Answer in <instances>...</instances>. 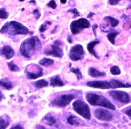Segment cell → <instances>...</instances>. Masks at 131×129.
Wrapping results in <instances>:
<instances>
[{
	"label": "cell",
	"mask_w": 131,
	"mask_h": 129,
	"mask_svg": "<svg viewBox=\"0 0 131 129\" xmlns=\"http://www.w3.org/2000/svg\"><path fill=\"white\" fill-rule=\"evenodd\" d=\"M97 27V25L96 24H94L92 26V29L93 31V33L95 36H96V33H95V29Z\"/></svg>",
	"instance_id": "obj_35"
},
{
	"label": "cell",
	"mask_w": 131,
	"mask_h": 129,
	"mask_svg": "<svg viewBox=\"0 0 131 129\" xmlns=\"http://www.w3.org/2000/svg\"><path fill=\"white\" fill-rule=\"evenodd\" d=\"M61 44V43L59 41L56 40L54 42V44L52 45L51 50L46 51V54L48 55H52L56 57L61 58L63 55V51L60 47Z\"/></svg>",
	"instance_id": "obj_10"
},
{
	"label": "cell",
	"mask_w": 131,
	"mask_h": 129,
	"mask_svg": "<svg viewBox=\"0 0 131 129\" xmlns=\"http://www.w3.org/2000/svg\"><path fill=\"white\" fill-rule=\"evenodd\" d=\"M50 85L52 87H62L64 85L63 82L61 80V78L58 75H57L54 77L50 79Z\"/></svg>",
	"instance_id": "obj_13"
},
{
	"label": "cell",
	"mask_w": 131,
	"mask_h": 129,
	"mask_svg": "<svg viewBox=\"0 0 131 129\" xmlns=\"http://www.w3.org/2000/svg\"><path fill=\"white\" fill-rule=\"evenodd\" d=\"M110 94L114 100L124 103H128L130 101L129 95L124 91L119 90L112 91L110 92Z\"/></svg>",
	"instance_id": "obj_8"
},
{
	"label": "cell",
	"mask_w": 131,
	"mask_h": 129,
	"mask_svg": "<svg viewBox=\"0 0 131 129\" xmlns=\"http://www.w3.org/2000/svg\"><path fill=\"white\" fill-rule=\"evenodd\" d=\"M104 19L106 20L108 23H110L112 27H115L117 26L119 23V21L111 16H106L104 18Z\"/></svg>",
	"instance_id": "obj_20"
},
{
	"label": "cell",
	"mask_w": 131,
	"mask_h": 129,
	"mask_svg": "<svg viewBox=\"0 0 131 129\" xmlns=\"http://www.w3.org/2000/svg\"><path fill=\"white\" fill-rule=\"evenodd\" d=\"M84 55V51L81 45L77 44L72 47L70 50V59L74 61L81 59Z\"/></svg>",
	"instance_id": "obj_6"
},
{
	"label": "cell",
	"mask_w": 131,
	"mask_h": 129,
	"mask_svg": "<svg viewBox=\"0 0 131 129\" xmlns=\"http://www.w3.org/2000/svg\"><path fill=\"white\" fill-rule=\"evenodd\" d=\"M9 24L12 28V35H25L29 33V29L18 22L10 21Z\"/></svg>",
	"instance_id": "obj_7"
},
{
	"label": "cell",
	"mask_w": 131,
	"mask_h": 129,
	"mask_svg": "<svg viewBox=\"0 0 131 129\" xmlns=\"http://www.w3.org/2000/svg\"><path fill=\"white\" fill-rule=\"evenodd\" d=\"M94 115L97 120L102 121H108L112 119L113 114L111 112L103 109H97Z\"/></svg>",
	"instance_id": "obj_9"
},
{
	"label": "cell",
	"mask_w": 131,
	"mask_h": 129,
	"mask_svg": "<svg viewBox=\"0 0 131 129\" xmlns=\"http://www.w3.org/2000/svg\"><path fill=\"white\" fill-rule=\"evenodd\" d=\"M60 2L62 4H65L67 2V0H60Z\"/></svg>",
	"instance_id": "obj_39"
},
{
	"label": "cell",
	"mask_w": 131,
	"mask_h": 129,
	"mask_svg": "<svg viewBox=\"0 0 131 129\" xmlns=\"http://www.w3.org/2000/svg\"><path fill=\"white\" fill-rule=\"evenodd\" d=\"M118 33L116 31H112L109 33L107 35V38L112 44L114 45L115 42V38Z\"/></svg>",
	"instance_id": "obj_21"
},
{
	"label": "cell",
	"mask_w": 131,
	"mask_h": 129,
	"mask_svg": "<svg viewBox=\"0 0 131 129\" xmlns=\"http://www.w3.org/2000/svg\"><path fill=\"white\" fill-rule=\"evenodd\" d=\"M9 125V122L3 117H0V128H5Z\"/></svg>",
	"instance_id": "obj_24"
},
{
	"label": "cell",
	"mask_w": 131,
	"mask_h": 129,
	"mask_svg": "<svg viewBox=\"0 0 131 129\" xmlns=\"http://www.w3.org/2000/svg\"><path fill=\"white\" fill-rule=\"evenodd\" d=\"M27 77L30 79H35L42 76V70L37 72L27 71Z\"/></svg>",
	"instance_id": "obj_17"
},
{
	"label": "cell",
	"mask_w": 131,
	"mask_h": 129,
	"mask_svg": "<svg viewBox=\"0 0 131 129\" xmlns=\"http://www.w3.org/2000/svg\"><path fill=\"white\" fill-rule=\"evenodd\" d=\"M68 41H69L70 43H71V42H72V38H71V37L70 36L68 37Z\"/></svg>",
	"instance_id": "obj_40"
},
{
	"label": "cell",
	"mask_w": 131,
	"mask_h": 129,
	"mask_svg": "<svg viewBox=\"0 0 131 129\" xmlns=\"http://www.w3.org/2000/svg\"><path fill=\"white\" fill-rule=\"evenodd\" d=\"M70 71L73 72V73H74L75 74H76V76H77L78 80H79L82 79V73L80 72L79 69L71 68V69H70Z\"/></svg>",
	"instance_id": "obj_25"
},
{
	"label": "cell",
	"mask_w": 131,
	"mask_h": 129,
	"mask_svg": "<svg viewBox=\"0 0 131 129\" xmlns=\"http://www.w3.org/2000/svg\"><path fill=\"white\" fill-rule=\"evenodd\" d=\"M0 86L6 88L7 90L11 89L13 87L12 82L7 79H2L0 80Z\"/></svg>",
	"instance_id": "obj_19"
},
{
	"label": "cell",
	"mask_w": 131,
	"mask_h": 129,
	"mask_svg": "<svg viewBox=\"0 0 131 129\" xmlns=\"http://www.w3.org/2000/svg\"><path fill=\"white\" fill-rule=\"evenodd\" d=\"M86 99L92 105L101 106L111 110H115V105L102 95L95 93H88L86 95Z\"/></svg>",
	"instance_id": "obj_2"
},
{
	"label": "cell",
	"mask_w": 131,
	"mask_h": 129,
	"mask_svg": "<svg viewBox=\"0 0 131 129\" xmlns=\"http://www.w3.org/2000/svg\"><path fill=\"white\" fill-rule=\"evenodd\" d=\"M19 1H20V2H23V1H24L25 0H19Z\"/></svg>",
	"instance_id": "obj_42"
},
{
	"label": "cell",
	"mask_w": 131,
	"mask_h": 129,
	"mask_svg": "<svg viewBox=\"0 0 131 129\" xmlns=\"http://www.w3.org/2000/svg\"><path fill=\"white\" fill-rule=\"evenodd\" d=\"M47 5L48 6L52 8V9H56V7H57V4L55 2V1H54V0H51V1H50L48 4H47Z\"/></svg>",
	"instance_id": "obj_30"
},
{
	"label": "cell",
	"mask_w": 131,
	"mask_h": 129,
	"mask_svg": "<svg viewBox=\"0 0 131 129\" xmlns=\"http://www.w3.org/2000/svg\"><path fill=\"white\" fill-rule=\"evenodd\" d=\"M74 111L86 120H90L91 113L88 105L81 100H75L72 104Z\"/></svg>",
	"instance_id": "obj_3"
},
{
	"label": "cell",
	"mask_w": 131,
	"mask_h": 129,
	"mask_svg": "<svg viewBox=\"0 0 131 129\" xmlns=\"http://www.w3.org/2000/svg\"><path fill=\"white\" fill-rule=\"evenodd\" d=\"M46 27L44 26V25H42L40 27V28H39V31L40 32H44L46 30Z\"/></svg>",
	"instance_id": "obj_34"
},
{
	"label": "cell",
	"mask_w": 131,
	"mask_h": 129,
	"mask_svg": "<svg viewBox=\"0 0 131 129\" xmlns=\"http://www.w3.org/2000/svg\"><path fill=\"white\" fill-rule=\"evenodd\" d=\"M110 72L113 75H118L121 73V70L117 66H113L110 68Z\"/></svg>",
	"instance_id": "obj_26"
},
{
	"label": "cell",
	"mask_w": 131,
	"mask_h": 129,
	"mask_svg": "<svg viewBox=\"0 0 131 129\" xmlns=\"http://www.w3.org/2000/svg\"><path fill=\"white\" fill-rule=\"evenodd\" d=\"M93 15H94V13L90 12V14H89V15H88V16H87V17H88V18H90V17H91Z\"/></svg>",
	"instance_id": "obj_38"
},
{
	"label": "cell",
	"mask_w": 131,
	"mask_h": 129,
	"mask_svg": "<svg viewBox=\"0 0 131 129\" xmlns=\"http://www.w3.org/2000/svg\"><path fill=\"white\" fill-rule=\"evenodd\" d=\"M86 85H88V87L97 89H108L111 88L110 82H108L106 81H89L87 82Z\"/></svg>",
	"instance_id": "obj_11"
},
{
	"label": "cell",
	"mask_w": 131,
	"mask_h": 129,
	"mask_svg": "<svg viewBox=\"0 0 131 129\" xmlns=\"http://www.w3.org/2000/svg\"><path fill=\"white\" fill-rule=\"evenodd\" d=\"M33 14L35 15L36 18L37 19H38L39 18V17L40 16V14L39 12V10L37 9H35L34 11H33Z\"/></svg>",
	"instance_id": "obj_33"
},
{
	"label": "cell",
	"mask_w": 131,
	"mask_h": 129,
	"mask_svg": "<svg viewBox=\"0 0 131 129\" xmlns=\"http://www.w3.org/2000/svg\"><path fill=\"white\" fill-rule=\"evenodd\" d=\"M67 121L71 125L79 124V122L77 121V120H75V117L73 115H70L68 117Z\"/></svg>",
	"instance_id": "obj_27"
},
{
	"label": "cell",
	"mask_w": 131,
	"mask_h": 129,
	"mask_svg": "<svg viewBox=\"0 0 131 129\" xmlns=\"http://www.w3.org/2000/svg\"><path fill=\"white\" fill-rule=\"evenodd\" d=\"M2 95L1 93V92H0V100L2 99Z\"/></svg>",
	"instance_id": "obj_41"
},
{
	"label": "cell",
	"mask_w": 131,
	"mask_h": 129,
	"mask_svg": "<svg viewBox=\"0 0 131 129\" xmlns=\"http://www.w3.org/2000/svg\"><path fill=\"white\" fill-rule=\"evenodd\" d=\"M40 45V42L39 38L36 36H31L25 40L21 45L20 53L26 58H30L31 53Z\"/></svg>",
	"instance_id": "obj_1"
},
{
	"label": "cell",
	"mask_w": 131,
	"mask_h": 129,
	"mask_svg": "<svg viewBox=\"0 0 131 129\" xmlns=\"http://www.w3.org/2000/svg\"><path fill=\"white\" fill-rule=\"evenodd\" d=\"M8 17V13L4 8L0 9V19H6Z\"/></svg>",
	"instance_id": "obj_29"
},
{
	"label": "cell",
	"mask_w": 131,
	"mask_h": 129,
	"mask_svg": "<svg viewBox=\"0 0 131 129\" xmlns=\"http://www.w3.org/2000/svg\"><path fill=\"white\" fill-rule=\"evenodd\" d=\"M71 12L73 13V14L74 15V17H77L79 16V13L78 11V10L76 9V8H74V9H72L71 10Z\"/></svg>",
	"instance_id": "obj_32"
},
{
	"label": "cell",
	"mask_w": 131,
	"mask_h": 129,
	"mask_svg": "<svg viewBox=\"0 0 131 129\" xmlns=\"http://www.w3.org/2000/svg\"><path fill=\"white\" fill-rule=\"evenodd\" d=\"M48 85V82L45 80H39L35 83V86L38 88H41L43 87H46Z\"/></svg>",
	"instance_id": "obj_23"
},
{
	"label": "cell",
	"mask_w": 131,
	"mask_h": 129,
	"mask_svg": "<svg viewBox=\"0 0 131 129\" xmlns=\"http://www.w3.org/2000/svg\"><path fill=\"white\" fill-rule=\"evenodd\" d=\"M74 99L73 94H62L54 99L51 102V104L56 106L64 107L68 105Z\"/></svg>",
	"instance_id": "obj_5"
},
{
	"label": "cell",
	"mask_w": 131,
	"mask_h": 129,
	"mask_svg": "<svg viewBox=\"0 0 131 129\" xmlns=\"http://www.w3.org/2000/svg\"><path fill=\"white\" fill-rule=\"evenodd\" d=\"M44 120H45V123L49 126H52L56 122V121L55 119H54V117H53L52 116H51V115L46 116L45 117Z\"/></svg>",
	"instance_id": "obj_22"
},
{
	"label": "cell",
	"mask_w": 131,
	"mask_h": 129,
	"mask_svg": "<svg viewBox=\"0 0 131 129\" xmlns=\"http://www.w3.org/2000/svg\"><path fill=\"white\" fill-rule=\"evenodd\" d=\"M99 41H97V40L93 41L89 43L88 44V46H87V49H88V50L89 51V53L90 54L93 55L96 58H99V57H98V56H97L96 53L95 51L94 48L95 46L97 44H99Z\"/></svg>",
	"instance_id": "obj_15"
},
{
	"label": "cell",
	"mask_w": 131,
	"mask_h": 129,
	"mask_svg": "<svg viewBox=\"0 0 131 129\" xmlns=\"http://www.w3.org/2000/svg\"><path fill=\"white\" fill-rule=\"evenodd\" d=\"M130 1H131V0H130Z\"/></svg>",
	"instance_id": "obj_44"
},
{
	"label": "cell",
	"mask_w": 131,
	"mask_h": 129,
	"mask_svg": "<svg viewBox=\"0 0 131 129\" xmlns=\"http://www.w3.org/2000/svg\"><path fill=\"white\" fill-rule=\"evenodd\" d=\"M127 85L128 86V87H131V85H129V84H127Z\"/></svg>",
	"instance_id": "obj_43"
},
{
	"label": "cell",
	"mask_w": 131,
	"mask_h": 129,
	"mask_svg": "<svg viewBox=\"0 0 131 129\" xmlns=\"http://www.w3.org/2000/svg\"><path fill=\"white\" fill-rule=\"evenodd\" d=\"M90 26L89 21L84 18H81L72 22L70 24V30L72 34L75 35L79 33L83 29Z\"/></svg>",
	"instance_id": "obj_4"
},
{
	"label": "cell",
	"mask_w": 131,
	"mask_h": 129,
	"mask_svg": "<svg viewBox=\"0 0 131 129\" xmlns=\"http://www.w3.org/2000/svg\"><path fill=\"white\" fill-rule=\"evenodd\" d=\"M88 73L90 76L96 78V77H103L105 76V73L101 72L99 70H96L94 68L91 67L88 70Z\"/></svg>",
	"instance_id": "obj_14"
},
{
	"label": "cell",
	"mask_w": 131,
	"mask_h": 129,
	"mask_svg": "<svg viewBox=\"0 0 131 129\" xmlns=\"http://www.w3.org/2000/svg\"><path fill=\"white\" fill-rule=\"evenodd\" d=\"M2 53L6 59H9L14 56V51L11 47L8 45H5L2 49Z\"/></svg>",
	"instance_id": "obj_12"
},
{
	"label": "cell",
	"mask_w": 131,
	"mask_h": 129,
	"mask_svg": "<svg viewBox=\"0 0 131 129\" xmlns=\"http://www.w3.org/2000/svg\"><path fill=\"white\" fill-rule=\"evenodd\" d=\"M12 128H23V127L22 126H21L20 125H16L15 126H13L12 127Z\"/></svg>",
	"instance_id": "obj_37"
},
{
	"label": "cell",
	"mask_w": 131,
	"mask_h": 129,
	"mask_svg": "<svg viewBox=\"0 0 131 129\" xmlns=\"http://www.w3.org/2000/svg\"><path fill=\"white\" fill-rule=\"evenodd\" d=\"M53 60L47 58H43L39 61V64L40 65L44 67H48L50 65H51V64L53 63Z\"/></svg>",
	"instance_id": "obj_18"
},
{
	"label": "cell",
	"mask_w": 131,
	"mask_h": 129,
	"mask_svg": "<svg viewBox=\"0 0 131 129\" xmlns=\"http://www.w3.org/2000/svg\"><path fill=\"white\" fill-rule=\"evenodd\" d=\"M110 88L116 89L118 88H128V87L126 85L117 80H112L110 82Z\"/></svg>",
	"instance_id": "obj_16"
},
{
	"label": "cell",
	"mask_w": 131,
	"mask_h": 129,
	"mask_svg": "<svg viewBox=\"0 0 131 129\" xmlns=\"http://www.w3.org/2000/svg\"><path fill=\"white\" fill-rule=\"evenodd\" d=\"M8 65L10 70H11L12 71H19V68L16 65V64H14L13 61L9 62L8 63Z\"/></svg>",
	"instance_id": "obj_28"
},
{
	"label": "cell",
	"mask_w": 131,
	"mask_h": 129,
	"mask_svg": "<svg viewBox=\"0 0 131 129\" xmlns=\"http://www.w3.org/2000/svg\"><path fill=\"white\" fill-rule=\"evenodd\" d=\"M121 1V0H108V2L111 5H117Z\"/></svg>",
	"instance_id": "obj_31"
},
{
	"label": "cell",
	"mask_w": 131,
	"mask_h": 129,
	"mask_svg": "<svg viewBox=\"0 0 131 129\" xmlns=\"http://www.w3.org/2000/svg\"><path fill=\"white\" fill-rule=\"evenodd\" d=\"M125 113H126V115H127L129 116V117H131V109L128 110L127 111H126V112H125Z\"/></svg>",
	"instance_id": "obj_36"
}]
</instances>
